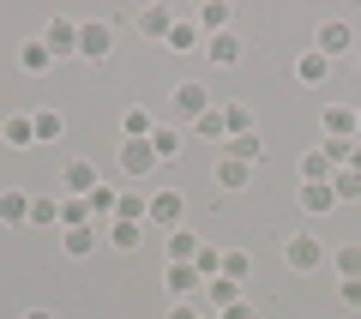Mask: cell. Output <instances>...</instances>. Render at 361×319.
I'll return each mask as SVG.
<instances>
[{"mask_svg": "<svg viewBox=\"0 0 361 319\" xmlns=\"http://www.w3.org/2000/svg\"><path fill=\"white\" fill-rule=\"evenodd\" d=\"M337 295H343V307H361V277H343V283H337Z\"/></svg>", "mask_w": 361, "mask_h": 319, "instance_id": "41", "label": "cell"}, {"mask_svg": "<svg viewBox=\"0 0 361 319\" xmlns=\"http://www.w3.org/2000/svg\"><path fill=\"white\" fill-rule=\"evenodd\" d=\"M42 42H49V54L54 61H73L78 54V18H49V25H42Z\"/></svg>", "mask_w": 361, "mask_h": 319, "instance_id": "3", "label": "cell"}, {"mask_svg": "<svg viewBox=\"0 0 361 319\" xmlns=\"http://www.w3.org/2000/svg\"><path fill=\"white\" fill-rule=\"evenodd\" d=\"M313 49H319L325 61H343V54H355V25H349V18H325L319 37H313Z\"/></svg>", "mask_w": 361, "mask_h": 319, "instance_id": "1", "label": "cell"}, {"mask_svg": "<svg viewBox=\"0 0 361 319\" xmlns=\"http://www.w3.org/2000/svg\"><path fill=\"white\" fill-rule=\"evenodd\" d=\"M180 217H187L180 193H151V211H145V223H157V229H180Z\"/></svg>", "mask_w": 361, "mask_h": 319, "instance_id": "6", "label": "cell"}, {"mask_svg": "<svg viewBox=\"0 0 361 319\" xmlns=\"http://www.w3.org/2000/svg\"><path fill=\"white\" fill-rule=\"evenodd\" d=\"M115 205H121L115 187H97V193H90V217H115Z\"/></svg>", "mask_w": 361, "mask_h": 319, "instance_id": "35", "label": "cell"}, {"mask_svg": "<svg viewBox=\"0 0 361 319\" xmlns=\"http://www.w3.org/2000/svg\"><path fill=\"white\" fill-rule=\"evenodd\" d=\"M0 139L13 145V151H30V145H37V127H30V115H6V133H0Z\"/></svg>", "mask_w": 361, "mask_h": 319, "instance_id": "22", "label": "cell"}, {"mask_svg": "<svg viewBox=\"0 0 361 319\" xmlns=\"http://www.w3.org/2000/svg\"><path fill=\"white\" fill-rule=\"evenodd\" d=\"M223 151H229V157H241V163H259V151H265V145H259V133H241V139H229Z\"/></svg>", "mask_w": 361, "mask_h": 319, "instance_id": "29", "label": "cell"}, {"mask_svg": "<svg viewBox=\"0 0 361 319\" xmlns=\"http://www.w3.org/2000/svg\"><path fill=\"white\" fill-rule=\"evenodd\" d=\"M325 73H331V61H325L319 49H307V54L295 61V78H301V85H325Z\"/></svg>", "mask_w": 361, "mask_h": 319, "instance_id": "23", "label": "cell"}, {"mask_svg": "<svg viewBox=\"0 0 361 319\" xmlns=\"http://www.w3.org/2000/svg\"><path fill=\"white\" fill-rule=\"evenodd\" d=\"M325 139H355V109L349 102H331L325 109Z\"/></svg>", "mask_w": 361, "mask_h": 319, "instance_id": "16", "label": "cell"}, {"mask_svg": "<svg viewBox=\"0 0 361 319\" xmlns=\"http://www.w3.org/2000/svg\"><path fill=\"white\" fill-rule=\"evenodd\" d=\"M61 247H66V259L97 253V229H90V223H78V229H61Z\"/></svg>", "mask_w": 361, "mask_h": 319, "instance_id": "20", "label": "cell"}, {"mask_svg": "<svg viewBox=\"0 0 361 319\" xmlns=\"http://www.w3.org/2000/svg\"><path fill=\"white\" fill-rule=\"evenodd\" d=\"M283 259H289V271H319V265H325V247L313 241V235H289V241H283Z\"/></svg>", "mask_w": 361, "mask_h": 319, "instance_id": "4", "label": "cell"}, {"mask_svg": "<svg viewBox=\"0 0 361 319\" xmlns=\"http://www.w3.org/2000/svg\"><path fill=\"white\" fill-rule=\"evenodd\" d=\"M193 25L205 30V37H223V30H229V0H205L193 13Z\"/></svg>", "mask_w": 361, "mask_h": 319, "instance_id": "14", "label": "cell"}, {"mask_svg": "<svg viewBox=\"0 0 361 319\" xmlns=\"http://www.w3.org/2000/svg\"><path fill=\"white\" fill-rule=\"evenodd\" d=\"M229 301H241V283H235V277H211L205 289H199V307H205L211 319H217V313H223Z\"/></svg>", "mask_w": 361, "mask_h": 319, "instance_id": "7", "label": "cell"}, {"mask_svg": "<svg viewBox=\"0 0 361 319\" xmlns=\"http://www.w3.org/2000/svg\"><path fill=\"white\" fill-rule=\"evenodd\" d=\"M295 199H301V211H307V217H325V211L337 205V193H331V181H319V187H301Z\"/></svg>", "mask_w": 361, "mask_h": 319, "instance_id": "17", "label": "cell"}, {"mask_svg": "<svg viewBox=\"0 0 361 319\" xmlns=\"http://www.w3.org/2000/svg\"><path fill=\"white\" fill-rule=\"evenodd\" d=\"M193 133H199V139H217V151H223V145H229V121H223V109L199 115V121H193Z\"/></svg>", "mask_w": 361, "mask_h": 319, "instance_id": "27", "label": "cell"}, {"mask_svg": "<svg viewBox=\"0 0 361 319\" xmlns=\"http://www.w3.org/2000/svg\"><path fill=\"white\" fill-rule=\"evenodd\" d=\"M169 319H211V313L199 301H175V307H169Z\"/></svg>", "mask_w": 361, "mask_h": 319, "instance_id": "39", "label": "cell"}, {"mask_svg": "<svg viewBox=\"0 0 361 319\" xmlns=\"http://www.w3.org/2000/svg\"><path fill=\"white\" fill-rule=\"evenodd\" d=\"M355 54H361V49H355Z\"/></svg>", "mask_w": 361, "mask_h": 319, "instance_id": "46", "label": "cell"}, {"mask_svg": "<svg viewBox=\"0 0 361 319\" xmlns=\"http://www.w3.org/2000/svg\"><path fill=\"white\" fill-rule=\"evenodd\" d=\"M169 49H175V54L205 49V30H199V25H187V18H175V30H169Z\"/></svg>", "mask_w": 361, "mask_h": 319, "instance_id": "24", "label": "cell"}, {"mask_svg": "<svg viewBox=\"0 0 361 319\" xmlns=\"http://www.w3.org/2000/svg\"><path fill=\"white\" fill-rule=\"evenodd\" d=\"M90 223V199H61V229H78Z\"/></svg>", "mask_w": 361, "mask_h": 319, "instance_id": "30", "label": "cell"}, {"mask_svg": "<svg viewBox=\"0 0 361 319\" xmlns=\"http://www.w3.org/2000/svg\"><path fill=\"white\" fill-rule=\"evenodd\" d=\"M0 223H30V193L25 187H0Z\"/></svg>", "mask_w": 361, "mask_h": 319, "instance_id": "15", "label": "cell"}, {"mask_svg": "<svg viewBox=\"0 0 361 319\" xmlns=\"http://www.w3.org/2000/svg\"><path fill=\"white\" fill-rule=\"evenodd\" d=\"M151 151H157V163L180 157V133H175V127H157V133H151Z\"/></svg>", "mask_w": 361, "mask_h": 319, "instance_id": "28", "label": "cell"}, {"mask_svg": "<svg viewBox=\"0 0 361 319\" xmlns=\"http://www.w3.org/2000/svg\"><path fill=\"white\" fill-rule=\"evenodd\" d=\"M331 259H337V271H343V277H361V241H343Z\"/></svg>", "mask_w": 361, "mask_h": 319, "instance_id": "31", "label": "cell"}, {"mask_svg": "<svg viewBox=\"0 0 361 319\" xmlns=\"http://www.w3.org/2000/svg\"><path fill=\"white\" fill-rule=\"evenodd\" d=\"M109 241L127 253V247H139V223H109Z\"/></svg>", "mask_w": 361, "mask_h": 319, "instance_id": "38", "label": "cell"}, {"mask_svg": "<svg viewBox=\"0 0 361 319\" xmlns=\"http://www.w3.org/2000/svg\"><path fill=\"white\" fill-rule=\"evenodd\" d=\"M175 109H180V115H211V109H217V102H211V90L205 85H199V78H187V85H175Z\"/></svg>", "mask_w": 361, "mask_h": 319, "instance_id": "8", "label": "cell"}, {"mask_svg": "<svg viewBox=\"0 0 361 319\" xmlns=\"http://www.w3.org/2000/svg\"><path fill=\"white\" fill-rule=\"evenodd\" d=\"M343 169H355V175H361V139L349 145V163H343Z\"/></svg>", "mask_w": 361, "mask_h": 319, "instance_id": "43", "label": "cell"}, {"mask_svg": "<svg viewBox=\"0 0 361 319\" xmlns=\"http://www.w3.org/2000/svg\"><path fill=\"white\" fill-rule=\"evenodd\" d=\"M163 283H169V295H175V301H199V289H205V277H199L193 265H169Z\"/></svg>", "mask_w": 361, "mask_h": 319, "instance_id": "10", "label": "cell"}, {"mask_svg": "<svg viewBox=\"0 0 361 319\" xmlns=\"http://www.w3.org/2000/svg\"><path fill=\"white\" fill-rule=\"evenodd\" d=\"M18 66H25V73L30 78H42V73H49V66H54V54H49V42H25V49H18Z\"/></svg>", "mask_w": 361, "mask_h": 319, "instance_id": "19", "label": "cell"}, {"mask_svg": "<svg viewBox=\"0 0 361 319\" xmlns=\"http://www.w3.org/2000/svg\"><path fill=\"white\" fill-rule=\"evenodd\" d=\"M247 271H253V259H247V253H235V247H229V253H223V271H217V277H235V283H241Z\"/></svg>", "mask_w": 361, "mask_h": 319, "instance_id": "37", "label": "cell"}, {"mask_svg": "<svg viewBox=\"0 0 361 319\" xmlns=\"http://www.w3.org/2000/svg\"><path fill=\"white\" fill-rule=\"evenodd\" d=\"M30 127H37V139H61V115H54V109H42V115H30Z\"/></svg>", "mask_w": 361, "mask_h": 319, "instance_id": "36", "label": "cell"}, {"mask_svg": "<svg viewBox=\"0 0 361 319\" xmlns=\"http://www.w3.org/2000/svg\"><path fill=\"white\" fill-rule=\"evenodd\" d=\"M217 319H253V307H247V301H229V307H223Z\"/></svg>", "mask_w": 361, "mask_h": 319, "instance_id": "42", "label": "cell"}, {"mask_svg": "<svg viewBox=\"0 0 361 319\" xmlns=\"http://www.w3.org/2000/svg\"><path fill=\"white\" fill-rule=\"evenodd\" d=\"M211 175H217V187H247V175H253V163H241V157H229V151H217V169H211Z\"/></svg>", "mask_w": 361, "mask_h": 319, "instance_id": "12", "label": "cell"}, {"mask_svg": "<svg viewBox=\"0 0 361 319\" xmlns=\"http://www.w3.org/2000/svg\"><path fill=\"white\" fill-rule=\"evenodd\" d=\"M223 109V102H217ZM223 121H229V139H241V133H253V115H247L241 102H229V109H223Z\"/></svg>", "mask_w": 361, "mask_h": 319, "instance_id": "33", "label": "cell"}, {"mask_svg": "<svg viewBox=\"0 0 361 319\" xmlns=\"http://www.w3.org/2000/svg\"><path fill=\"white\" fill-rule=\"evenodd\" d=\"M349 145H355V139H325V145H319V151H325V157H331V163H349Z\"/></svg>", "mask_w": 361, "mask_h": 319, "instance_id": "40", "label": "cell"}, {"mask_svg": "<svg viewBox=\"0 0 361 319\" xmlns=\"http://www.w3.org/2000/svg\"><path fill=\"white\" fill-rule=\"evenodd\" d=\"M25 319H54V313H49V307H30V313H25Z\"/></svg>", "mask_w": 361, "mask_h": 319, "instance_id": "44", "label": "cell"}, {"mask_svg": "<svg viewBox=\"0 0 361 319\" xmlns=\"http://www.w3.org/2000/svg\"><path fill=\"white\" fill-rule=\"evenodd\" d=\"M30 223H37V229L61 223V199H30Z\"/></svg>", "mask_w": 361, "mask_h": 319, "instance_id": "32", "label": "cell"}, {"mask_svg": "<svg viewBox=\"0 0 361 319\" xmlns=\"http://www.w3.org/2000/svg\"><path fill=\"white\" fill-rule=\"evenodd\" d=\"M199 235L187 229V223H180V229H169V265H193V253H199Z\"/></svg>", "mask_w": 361, "mask_h": 319, "instance_id": "13", "label": "cell"}, {"mask_svg": "<svg viewBox=\"0 0 361 319\" xmlns=\"http://www.w3.org/2000/svg\"><path fill=\"white\" fill-rule=\"evenodd\" d=\"M331 193H337V199H361V175H355V169H337V175H331Z\"/></svg>", "mask_w": 361, "mask_h": 319, "instance_id": "34", "label": "cell"}, {"mask_svg": "<svg viewBox=\"0 0 361 319\" xmlns=\"http://www.w3.org/2000/svg\"><path fill=\"white\" fill-rule=\"evenodd\" d=\"M66 199H90V193H97V187H103V181H97V169H90L85 163V157H73V163H66Z\"/></svg>", "mask_w": 361, "mask_h": 319, "instance_id": "9", "label": "cell"}, {"mask_svg": "<svg viewBox=\"0 0 361 319\" xmlns=\"http://www.w3.org/2000/svg\"><path fill=\"white\" fill-rule=\"evenodd\" d=\"M145 211H151V193H121L115 223H145Z\"/></svg>", "mask_w": 361, "mask_h": 319, "instance_id": "26", "label": "cell"}, {"mask_svg": "<svg viewBox=\"0 0 361 319\" xmlns=\"http://www.w3.org/2000/svg\"><path fill=\"white\" fill-rule=\"evenodd\" d=\"M205 54H211L217 66H235V61H241V37H235V30H223V37H205Z\"/></svg>", "mask_w": 361, "mask_h": 319, "instance_id": "21", "label": "cell"}, {"mask_svg": "<svg viewBox=\"0 0 361 319\" xmlns=\"http://www.w3.org/2000/svg\"><path fill=\"white\" fill-rule=\"evenodd\" d=\"M355 139H361V102H355Z\"/></svg>", "mask_w": 361, "mask_h": 319, "instance_id": "45", "label": "cell"}, {"mask_svg": "<svg viewBox=\"0 0 361 319\" xmlns=\"http://www.w3.org/2000/svg\"><path fill=\"white\" fill-rule=\"evenodd\" d=\"M331 175H337V163H331L325 151H307V157H301V187H319V181H331Z\"/></svg>", "mask_w": 361, "mask_h": 319, "instance_id": "18", "label": "cell"}, {"mask_svg": "<svg viewBox=\"0 0 361 319\" xmlns=\"http://www.w3.org/2000/svg\"><path fill=\"white\" fill-rule=\"evenodd\" d=\"M78 54H85V61H109V54H115V25H109V18H85V25H78Z\"/></svg>", "mask_w": 361, "mask_h": 319, "instance_id": "2", "label": "cell"}, {"mask_svg": "<svg viewBox=\"0 0 361 319\" xmlns=\"http://www.w3.org/2000/svg\"><path fill=\"white\" fill-rule=\"evenodd\" d=\"M139 30H145V37H163V42H169V30H175V6H163V0H151V6L139 13Z\"/></svg>", "mask_w": 361, "mask_h": 319, "instance_id": "11", "label": "cell"}, {"mask_svg": "<svg viewBox=\"0 0 361 319\" xmlns=\"http://www.w3.org/2000/svg\"><path fill=\"white\" fill-rule=\"evenodd\" d=\"M121 175H151L157 169V151H151V139H121Z\"/></svg>", "mask_w": 361, "mask_h": 319, "instance_id": "5", "label": "cell"}, {"mask_svg": "<svg viewBox=\"0 0 361 319\" xmlns=\"http://www.w3.org/2000/svg\"><path fill=\"white\" fill-rule=\"evenodd\" d=\"M151 133H157L151 109H127V115H121V139H151Z\"/></svg>", "mask_w": 361, "mask_h": 319, "instance_id": "25", "label": "cell"}]
</instances>
